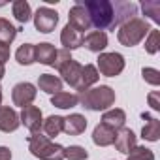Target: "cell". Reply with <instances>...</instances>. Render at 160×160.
I'll list each match as a JSON object with an SVG mask.
<instances>
[{"mask_svg":"<svg viewBox=\"0 0 160 160\" xmlns=\"http://www.w3.org/2000/svg\"><path fill=\"white\" fill-rule=\"evenodd\" d=\"M57 23H58V13L51 8H47V6L38 8V12L34 13V27H36V30H40L43 34L53 32Z\"/></svg>","mask_w":160,"mask_h":160,"instance_id":"6","label":"cell"},{"mask_svg":"<svg viewBox=\"0 0 160 160\" xmlns=\"http://www.w3.org/2000/svg\"><path fill=\"white\" fill-rule=\"evenodd\" d=\"M141 75H143V79L149 85H154V87L160 85V72L158 70H154V68H143Z\"/></svg>","mask_w":160,"mask_h":160,"instance_id":"31","label":"cell"},{"mask_svg":"<svg viewBox=\"0 0 160 160\" xmlns=\"http://www.w3.org/2000/svg\"><path fill=\"white\" fill-rule=\"evenodd\" d=\"M87 128V119L79 113H72L68 117H64V122H62V132H66L68 136H79L83 134Z\"/></svg>","mask_w":160,"mask_h":160,"instance_id":"12","label":"cell"},{"mask_svg":"<svg viewBox=\"0 0 160 160\" xmlns=\"http://www.w3.org/2000/svg\"><path fill=\"white\" fill-rule=\"evenodd\" d=\"M28 151L40 160H64V147L43 134H32L28 138Z\"/></svg>","mask_w":160,"mask_h":160,"instance_id":"3","label":"cell"},{"mask_svg":"<svg viewBox=\"0 0 160 160\" xmlns=\"http://www.w3.org/2000/svg\"><path fill=\"white\" fill-rule=\"evenodd\" d=\"M81 70H83V66L79 64L77 60H70V62H66L58 72H60V75H62V81H66L68 85H72L73 89L77 87V83H79V77H81Z\"/></svg>","mask_w":160,"mask_h":160,"instance_id":"13","label":"cell"},{"mask_svg":"<svg viewBox=\"0 0 160 160\" xmlns=\"http://www.w3.org/2000/svg\"><path fill=\"white\" fill-rule=\"evenodd\" d=\"M64 158H68V160H87L89 152H87L85 147L70 145V147H64Z\"/></svg>","mask_w":160,"mask_h":160,"instance_id":"27","label":"cell"},{"mask_svg":"<svg viewBox=\"0 0 160 160\" xmlns=\"http://www.w3.org/2000/svg\"><path fill=\"white\" fill-rule=\"evenodd\" d=\"M68 19H70V27H73L77 32H85V30H89L91 28V19H89V13H87V10L81 6V4H75L72 10H70V13H68Z\"/></svg>","mask_w":160,"mask_h":160,"instance_id":"9","label":"cell"},{"mask_svg":"<svg viewBox=\"0 0 160 160\" xmlns=\"http://www.w3.org/2000/svg\"><path fill=\"white\" fill-rule=\"evenodd\" d=\"M83 45L92 53H102L108 47V34L102 30H92L83 38Z\"/></svg>","mask_w":160,"mask_h":160,"instance_id":"14","label":"cell"},{"mask_svg":"<svg viewBox=\"0 0 160 160\" xmlns=\"http://www.w3.org/2000/svg\"><path fill=\"white\" fill-rule=\"evenodd\" d=\"M158 49H160V32L156 28H151L149 36L145 40V51L149 55H154V53H158Z\"/></svg>","mask_w":160,"mask_h":160,"instance_id":"28","label":"cell"},{"mask_svg":"<svg viewBox=\"0 0 160 160\" xmlns=\"http://www.w3.org/2000/svg\"><path fill=\"white\" fill-rule=\"evenodd\" d=\"M60 42L64 45V49L72 51V49H77V47H81L83 45V34L81 32H77L73 27L66 25L60 32Z\"/></svg>","mask_w":160,"mask_h":160,"instance_id":"16","label":"cell"},{"mask_svg":"<svg viewBox=\"0 0 160 160\" xmlns=\"http://www.w3.org/2000/svg\"><path fill=\"white\" fill-rule=\"evenodd\" d=\"M19 124H21V121L13 108L0 106V130L10 134V132H15L19 128Z\"/></svg>","mask_w":160,"mask_h":160,"instance_id":"11","label":"cell"},{"mask_svg":"<svg viewBox=\"0 0 160 160\" xmlns=\"http://www.w3.org/2000/svg\"><path fill=\"white\" fill-rule=\"evenodd\" d=\"M72 60V55H70V51L68 49H60V51H57V57H55V62H53V66L57 68V70H60L66 62H70Z\"/></svg>","mask_w":160,"mask_h":160,"instance_id":"32","label":"cell"},{"mask_svg":"<svg viewBox=\"0 0 160 160\" xmlns=\"http://www.w3.org/2000/svg\"><path fill=\"white\" fill-rule=\"evenodd\" d=\"M149 30H151V27H149V23L145 19L132 17L130 21H126V23H122L119 27L117 38L124 47H134L149 34Z\"/></svg>","mask_w":160,"mask_h":160,"instance_id":"4","label":"cell"},{"mask_svg":"<svg viewBox=\"0 0 160 160\" xmlns=\"http://www.w3.org/2000/svg\"><path fill=\"white\" fill-rule=\"evenodd\" d=\"M10 60V45L8 43H0V64H6Z\"/></svg>","mask_w":160,"mask_h":160,"instance_id":"34","label":"cell"},{"mask_svg":"<svg viewBox=\"0 0 160 160\" xmlns=\"http://www.w3.org/2000/svg\"><path fill=\"white\" fill-rule=\"evenodd\" d=\"M38 87H40V91L53 96V94L62 91V79L57 75H51V73H42L38 77Z\"/></svg>","mask_w":160,"mask_h":160,"instance_id":"18","label":"cell"},{"mask_svg":"<svg viewBox=\"0 0 160 160\" xmlns=\"http://www.w3.org/2000/svg\"><path fill=\"white\" fill-rule=\"evenodd\" d=\"M124 122H126V113L122 111V109H119V108H115V109H109V111H106L104 115H102V124H106V126H109L111 130H121V128H124Z\"/></svg>","mask_w":160,"mask_h":160,"instance_id":"20","label":"cell"},{"mask_svg":"<svg viewBox=\"0 0 160 160\" xmlns=\"http://www.w3.org/2000/svg\"><path fill=\"white\" fill-rule=\"evenodd\" d=\"M113 145L119 152L122 154H128L134 147H136V134L130 130V128H121L115 132V139H113Z\"/></svg>","mask_w":160,"mask_h":160,"instance_id":"10","label":"cell"},{"mask_svg":"<svg viewBox=\"0 0 160 160\" xmlns=\"http://www.w3.org/2000/svg\"><path fill=\"white\" fill-rule=\"evenodd\" d=\"M147 100H149V106H151L154 111H158V109H160V92H158V91H152V92H149Z\"/></svg>","mask_w":160,"mask_h":160,"instance_id":"33","label":"cell"},{"mask_svg":"<svg viewBox=\"0 0 160 160\" xmlns=\"http://www.w3.org/2000/svg\"><path fill=\"white\" fill-rule=\"evenodd\" d=\"M77 4H81L91 19V27L96 30H106V28H115V2H108V0H77Z\"/></svg>","mask_w":160,"mask_h":160,"instance_id":"1","label":"cell"},{"mask_svg":"<svg viewBox=\"0 0 160 160\" xmlns=\"http://www.w3.org/2000/svg\"><path fill=\"white\" fill-rule=\"evenodd\" d=\"M113 139H115V130H111L109 126L106 124H96L94 132H92V141L94 145L98 147H108V145H113Z\"/></svg>","mask_w":160,"mask_h":160,"instance_id":"21","label":"cell"},{"mask_svg":"<svg viewBox=\"0 0 160 160\" xmlns=\"http://www.w3.org/2000/svg\"><path fill=\"white\" fill-rule=\"evenodd\" d=\"M79 104L91 111H106L115 104V91L108 85H100L94 89H87L79 92Z\"/></svg>","mask_w":160,"mask_h":160,"instance_id":"2","label":"cell"},{"mask_svg":"<svg viewBox=\"0 0 160 160\" xmlns=\"http://www.w3.org/2000/svg\"><path fill=\"white\" fill-rule=\"evenodd\" d=\"M4 75H6V70H4V66H2V64H0V79H2Z\"/></svg>","mask_w":160,"mask_h":160,"instance_id":"36","label":"cell"},{"mask_svg":"<svg viewBox=\"0 0 160 160\" xmlns=\"http://www.w3.org/2000/svg\"><path fill=\"white\" fill-rule=\"evenodd\" d=\"M62 122H64V117H58V115H51L43 121L42 128L45 132V136L51 139V138H57L60 132H62Z\"/></svg>","mask_w":160,"mask_h":160,"instance_id":"23","label":"cell"},{"mask_svg":"<svg viewBox=\"0 0 160 160\" xmlns=\"http://www.w3.org/2000/svg\"><path fill=\"white\" fill-rule=\"evenodd\" d=\"M98 79H100V73H98L96 66H92V64H85L83 70H81V77H79V83H77L75 91L83 92V91L91 89L94 83H98Z\"/></svg>","mask_w":160,"mask_h":160,"instance_id":"15","label":"cell"},{"mask_svg":"<svg viewBox=\"0 0 160 160\" xmlns=\"http://www.w3.org/2000/svg\"><path fill=\"white\" fill-rule=\"evenodd\" d=\"M141 119L145 121L143 128H141V138L147 141H158L160 138V121L151 117L149 113H141Z\"/></svg>","mask_w":160,"mask_h":160,"instance_id":"17","label":"cell"},{"mask_svg":"<svg viewBox=\"0 0 160 160\" xmlns=\"http://www.w3.org/2000/svg\"><path fill=\"white\" fill-rule=\"evenodd\" d=\"M19 121L21 124H25V128H28L32 134H38L42 130V124H43V117H42V109L36 108V106H27L23 108L21 115H19Z\"/></svg>","mask_w":160,"mask_h":160,"instance_id":"8","label":"cell"},{"mask_svg":"<svg viewBox=\"0 0 160 160\" xmlns=\"http://www.w3.org/2000/svg\"><path fill=\"white\" fill-rule=\"evenodd\" d=\"M12 10H13V15L19 23H28L30 17H32V10H30V4L27 0H17V2H13Z\"/></svg>","mask_w":160,"mask_h":160,"instance_id":"25","label":"cell"},{"mask_svg":"<svg viewBox=\"0 0 160 160\" xmlns=\"http://www.w3.org/2000/svg\"><path fill=\"white\" fill-rule=\"evenodd\" d=\"M141 8H143V13L149 15L152 21L156 23L160 21V2H143Z\"/></svg>","mask_w":160,"mask_h":160,"instance_id":"30","label":"cell"},{"mask_svg":"<svg viewBox=\"0 0 160 160\" xmlns=\"http://www.w3.org/2000/svg\"><path fill=\"white\" fill-rule=\"evenodd\" d=\"M0 104H2V87H0Z\"/></svg>","mask_w":160,"mask_h":160,"instance_id":"37","label":"cell"},{"mask_svg":"<svg viewBox=\"0 0 160 160\" xmlns=\"http://www.w3.org/2000/svg\"><path fill=\"white\" fill-rule=\"evenodd\" d=\"M51 104L55 108H58V109H72V108H75L79 104V96L73 94V92L60 91V92H57V94L51 96Z\"/></svg>","mask_w":160,"mask_h":160,"instance_id":"22","label":"cell"},{"mask_svg":"<svg viewBox=\"0 0 160 160\" xmlns=\"http://www.w3.org/2000/svg\"><path fill=\"white\" fill-rule=\"evenodd\" d=\"M34 53H36V62L45 64V66H53L55 57H57V49L53 43H47V42L38 43V45H34Z\"/></svg>","mask_w":160,"mask_h":160,"instance_id":"19","label":"cell"},{"mask_svg":"<svg viewBox=\"0 0 160 160\" xmlns=\"http://www.w3.org/2000/svg\"><path fill=\"white\" fill-rule=\"evenodd\" d=\"M126 160H154V154L151 149L147 147H134L130 152H128V158Z\"/></svg>","mask_w":160,"mask_h":160,"instance_id":"29","label":"cell"},{"mask_svg":"<svg viewBox=\"0 0 160 160\" xmlns=\"http://www.w3.org/2000/svg\"><path fill=\"white\" fill-rule=\"evenodd\" d=\"M17 32H19V28H15L8 19H2V17H0V43H8V45H10V43L15 40Z\"/></svg>","mask_w":160,"mask_h":160,"instance_id":"26","label":"cell"},{"mask_svg":"<svg viewBox=\"0 0 160 160\" xmlns=\"http://www.w3.org/2000/svg\"><path fill=\"white\" fill-rule=\"evenodd\" d=\"M0 160H12V151L8 147H0Z\"/></svg>","mask_w":160,"mask_h":160,"instance_id":"35","label":"cell"},{"mask_svg":"<svg viewBox=\"0 0 160 160\" xmlns=\"http://www.w3.org/2000/svg\"><path fill=\"white\" fill-rule=\"evenodd\" d=\"M96 70L106 77H115L124 70V57L121 53H100Z\"/></svg>","mask_w":160,"mask_h":160,"instance_id":"5","label":"cell"},{"mask_svg":"<svg viewBox=\"0 0 160 160\" xmlns=\"http://www.w3.org/2000/svg\"><path fill=\"white\" fill-rule=\"evenodd\" d=\"M36 87L32 85V83H27V81H23V83H17L15 87H13V91H12V100H13V104L15 106H19V108H27V106H32V102L36 100Z\"/></svg>","mask_w":160,"mask_h":160,"instance_id":"7","label":"cell"},{"mask_svg":"<svg viewBox=\"0 0 160 160\" xmlns=\"http://www.w3.org/2000/svg\"><path fill=\"white\" fill-rule=\"evenodd\" d=\"M15 58L21 66H30L36 62V53H34V45L32 43H23L17 53H15Z\"/></svg>","mask_w":160,"mask_h":160,"instance_id":"24","label":"cell"}]
</instances>
